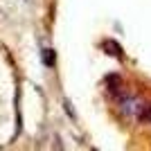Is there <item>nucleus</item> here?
<instances>
[{
	"mask_svg": "<svg viewBox=\"0 0 151 151\" xmlns=\"http://www.w3.org/2000/svg\"><path fill=\"white\" fill-rule=\"evenodd\" d=\"M43 59H47V61H45L47 65H54V54H52L50 50H47V52H43Z\"/></svg>",
	"mask_w": 151,
	"mask_h": 151,
	"instance_id": "2",
	"label": "nucleus"
},
{
	"mask_svg": "<svg viewBox=\"0 0 151 151\" xmlns=\"http://www.w3.org/2000/svg\"><path fill=\"white\" fill-rule=\"evenodd\" d=\"M145 115H147V120L151 122V108H149V111H145Z\"/></svg>",
	"mask_w": 151,
	"mask_h": 151,
	"instance_id": "3",
	"label": "nucleus"
},
{
	"mask_svg": "<svg viewBox=\"0 0 151 151\" xmlns=\"http://www.w3.org/2000/svg\"><path fill=\"white\" fill-rule=\"evenodd\" d=\"M120 111L126 117H142L147 108H145V101L140 99V97L124 95V97H120Z\"/></svg>",
	"mask_w": 151,
	"mask_h": 151,
	"instance_id": "1",
	"label": "nucleus"
}]
</instances>
